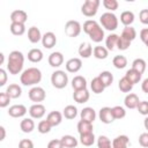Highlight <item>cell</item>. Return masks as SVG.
<instances>
[{"instance_id": "obj_29", "label": "cell", "mask_w": 148, "mask_h": 148, "mask_svg": "<svg viewBox=\"0 0 148 148\" xmlns=\"http://www.w3.org/2000/svg\"><path fill=\"white\" fill-rule=\"evenodd\" d=\"M28 59L31 62H39L43 59V52L39 49H31L28 52Z\"/></svg>"}, {"instance_id": "obj_23", "label": "cell", "mask_w": 148, "mask_h": 148, "mask_svg": "<svg viewBox=\"0 0 148 148\" xmlns=\"http://www.w3.org/2000/svg\"><path fill=\"white\" fill-rule=\"evenodd\" d=\"M46 120L51 124V126H58L61 121H62V113L59 112V111H52L47 114L46 117Z\"/></svg>"}, {"instance_id": "obj_55", "label": "cell", "mask_w": 148, "mask_h": 148, "mask_svg": "<svg viewBox=\"0 0 148 148\" xmlns=\"http://www.w3.org/2000/svg\"><path fill=\"white\" fill-rule=\"evenodd\" d=\"M141 89H142L143 92L148 94V77L142 81V83H141Z\"/></svg>"}, {"instance_id": "obj_39", "label": "cell", "mask_w": 148, "mask_h": 148, "mask_svg": "<svg viewBox=\"0 0 148 148\" xmlns=\"http://www.w3.org/2000/svg\"><path fill=\"white\" fill-rule=\"evenodd\" d=\"M112 64L116 68L118 69H123L126 67L127 65V59L125 56H116L113 59H112Z\"/></svg>"}, {"instance_id": "obj_50", "label": "cell", "mask_w": 148, "mask_h": 148, "mask_svg": "<svg viewBox=\"0 0 148 148\" xmlns=\"http://www.w3.org/2000/svg\"><path fill=\"white\" fill-rule=\"evenodd\" d=\"M18 148H34V142L30 139H22L18 142Z\"/></svg>"}, {"instance_id": "obj_56", "label": "cell", "mask_w": 148, "mask_h": 148, "mask_svg": "<svg viewBox=\"0 0 148 148\" xmlns=\"http://www.w3.org/2000/svg\"><path fill=\"white\" fill-rule=\"evenodd\" d=\"M0 131H1V138H0V140L2 141V140H5V136H6V130H5L3 126H0Z\"/></svg>"}, {"instance_id": "obj_49", "label": "cell", "mask_w": 148, "mask_h": 148, "mask_svg": "<svg viewBox=\"0 0 148 148\" xmlns=\"http://www.w3.org/2000/svg\"><path fill=\"white\" fill-rule=\"evenodd\" d=\"M139 143L141 147H145V148H148V132H145V133H141L140 136H139Z\"/></svg>"}, {"instance_id": "obj_24", "label": "cell", "mask_w": 148, "mask_h": 148, "mask_svg": "<svg viewBox=\"0 0 148 148\" xmlns=\"http://www.w3.org/2000/svg\"><path fill=\"white\" fill-rule=\"evenodd\" d=\"M92 123L90 121H86V120H80L77 123V132L79 134H88V133H92Z\"/></svg>"}, {"instance_id": "obj_33", "label": "cell", "mask_w": 148, "mask_h": 148, "mask_svg": "<svg viewBox=\"0 0 148 148\" xmlns=\"http://www.w3.org/2000/svg\"><path fill=\"white\" fill-rule=\"evenodd\" d=\"M120 36L132 43V40H134L135 37H136V31H135V29L133 27H125L123 29V32H121Z\"/></svg>"}, {"instance_id": "obj_47", "label": "cell", "mask_w": 148, "mask_h": 148, "mask_svg": "<svg viewBox=\"0 0 148 148\" xmlns=\"http://www.w3.org/2000/svg\"><path fill=\"white\" fill-rule=\"evenodd\" d=\"M10 97L9 95L5 91V92H1L0 94V108H6L9 105V102H10Z\"/></svg>"}, {"instance_id": "obj_22", "label": "cell", "mask_w": 148, "mask_h": 148, "mask_svg": "<svg viewBox=\"0 0 148 148\" xmlns=\"http://www.w3.org/2000/svg\"><path fill=\"white\" fill-rule=\"evenodd\" d=\"M72 87L75 90H82V89H87V80L81 76V75H76L73 77L72 80Z\"/></svg>"}, {"instance_id": "obj_34", "label": "cell", "mask_w": 148, "mask_h": 148, "mask_svg": "<svg viewBox=\"0 0 148 148\" xmlns=\"http://www.w3.org/2000/svg\"><path fill=\"white\" fill-rule=\"evenodd\" d=\"M98 77L101 79V81L103 82V84L105 86V88H106V87H110V86L112 84V82H113V75H112L111 72H109V71H103V72H101L99 75H98Z\"/></svg>"}, {"instance_id": "obj_15", "label": "cell", "mask_w": 148, "mask_h": 148, "mask_svg": "<svg viewBox=\"0 0 148 148\" xmlns=\"http://www.w3.org/2000/svg\"><path fill=\"white\" fill-rule=\"evenodd\" d=\"M140 101H139V97L138 95L133 94V92H130L126 95L125 99H124V104L127 109H136L138 105H139Z\"/></svg>"}, {"instance_id": "obj_43", "label": "cell", "mask_w": 148, "mask_h": 148, "mask_svg": "<svg viewBox=\"0 0 148 148\" xmlns=\"http://www.w3.org/2000/svg\"><path fill=\"white\" fill-rule=\"evenodd\" d=\"M97 147L98 148H112V143L108 136L101 135L97 139Z\"/></svg>"}, {"instance_id": "obj_40", "label": "cell", "mask_w": 148, "mask_h": 148, "mask_svg": "<svg viewBox=\"0 0 148 148\" xmlns=\"http://www.w3.org/2000/svg\"><path fill=\"white\" fill-rule=\"evenodd\" d=\"M80 142L83 146H86V147H89V146L94 145V142H95V135H94V133L81 134L80 135Z\"/></svg>"}, {"instance_id": "obj_6", "label": "cell", "mask_w": 148, "mask_h": 148, "mask_svg": "<svg viewBox=\"0 0 148 148\" xmlns=\"http://www.w3.org/2000/svg\"><path fill=\"white\" fill-rule=\"evenodd\" d=\"M99 3V0H86L81 6V13L87 17H92L97 14Z\"/></svg>"}, {"instance_id": "obj_9", "label": "cell", "mask_w": 148, "mask_h": 148, "mask_svg": "<svg viewBox=\"0 0 148 148\" xmlns=\"http://www.w3.org/2000/svg\"><path fill=\"white\" fill-rule=\"evenodd\" d=\"M46 110H45V106L40 103H36L34 105H31L29 108V114L32 119H40L44 117Z\"/></svg>"}, {"instance_id": "obj_57", "label": "cell", "mask_w": 148, "mask_h": 148, "mask_svg": "<svg viewBox=\"0 0 148 148\" xmlns=\"http://www.w3.org/2000/svg\"><path fill=\"white\" fill-rule=\"evenodd\" d=\"M143 126H145V128L148 131V116L145 118V120H143Z\"/></svg>"}, {"instance_id": "obj_38", "label": "cell", "mask_w": 148, "mask_h": 148, "mask_svg": "<svg viewBox=\"0 0 148 148\" xmlns=\"http://www.w3.org/2000/svg\"><path fill=\"white\" fill-rule=\"evenodd\" d=\"M10 32L15 36H22L25 32V25L23 23H12Z\"/></svg>"}, {"instance_id": "obj_17", "label": "cell", "mask_w": 148, "mask_h": 148, "mask_svg": "<svg viewBox=\"0 0 148 148\" xmlns=\"http://www.w3.org/2000/svg\"><path fill=\"white\" fill-rule=\"evenodd\" d=\"M42 37L43 36L40 34V30L37 27H30L29 28V30H28V39L32 44H36L39 40H42Z\"/></svg>"}, {"instance_id": "obj_2", "label": "cell", "mask_w": 148, "mask_h": 148, "mask_svg": "<svg viewBox=\"0 0 148 148\" xmlns=\"http://www.w3.org/2000/svg\"><path fill=\"white\" fill-rule=\"evenodd\" d=\"M24 64V56L21 51H12L7 60V69L10 74H20Z\"/></svg>"}, {"instance_id": "obj_13", "label": "cell", "mask_w": 148, "mask_h": 148, "mask_svg": "<svg viewBox=\"0 0 148 148\" xmlns=\"http://www.w3.org/2000/svg\"><path fill=\"white\" fill-rule=\"evenodd\" d=\"M57 43V37L52 31H47L42 37V44L45 49H52Z\"/></svg>"}, {"instance_id": "obj_26", "label": "cell", "mask_w": 148, "mask_h": 148, "mask_svg": "<svg viewBox=\"0 0 148 148\" xmlns=\"http://www.w3.org/2000/svg\"><path fill=\"white\" fill-rule=\"evenodd\" d=\"M6 92L9 95L10 98H18V97L22 95V89H21V87H20L18 84L12 83V84H9V86L7 87Z\"/></svg>"}, {"instance_id": "obj_30", "label": "cell", "mask_w": 148, "mask_h": 148, "mask_svg": "<svg viewBox=\"0 0 148 148\" xmlns=\"http://www.w3.org/2000/svg\"><path fill=\"white\" fill-rule=\"evenodd\" d=\"M141 75L142 74H140L139 72H136L135 69H133V68H131V69H128L127 72H126V74H125V77L134 86L135 83H138L140 80H141Z\"/></svg>"}, {"instance_id": "obj_25", "label": "cell", "mask_w": 148, "mask_h": 148, "mask_svg": "<svg viewBox=\"0 0 148 148\" xmlns=\"http://www.w3.org/2000/svg\"><path fill=\"white\" fill-rule=\"evenodd\" d=\"M80 116H81V119H82V120L92 123V121L95 120V118H96V112H95V110H94L92 108H89V106H88V108L82 109Z\"/></svg>"}, {"instance_id": "obj_1", "label": "cell", "mask_w": 148, "mask_h": 148, "mask_svg": "<svg viewBox=\"0 0 148 148\" xmlns=\"http://www.w3.org/2000/svg\"><path fill=\"white\" fill-rule=\"evenodd\" d=\"M83 31L90 37V39L95 43H99L104 38V30L95 20H87L83 23Z\"/></svg>"}, {"instance_id": "obj_37", "label": "cell", "mask_w": 148, "mask_h": 148, "mask_svg": "<svg viewBox=\"0 0 148 148\" xmlns=\"http://www.w3.org/2000/svg\"><path fill=\"white\" fill-rule=\"evenodd\" d=\"M62 116L66 118V119H74L76 116H77V109L74 106V105H67L65 109H64V112H62Z\"/></svg>"}, {"instance_id": "obj_54", "label": "cell", "mask_w": 148, "mask_h": 148, "mask_svg": "<svg viewBox=\"0 0 148 148\" xmlns=\"http://www.w3.org/2000/svg\"><path fill=\"white\" fill-rule=\"evenodd\" d=\"M7 82V72L3 68H0V87L5 86Z\"/></svg>"}, {"instance_id": "obj_42", "label": "cell", "mask_w": 148, "mask_h": 148, "mask_svg": "<svg viewBox=\"0 0 148 148\" xmlns=\"http://www.w3.org/2000/svg\"><path fill=\"white\" fill-rule=\"evenodd\" d=\"M51 128H52V126H51V124H50L47 120H40V121L38 123V126H37L38 132L42 133V134L49 133V132L51 131Z\"/></svg>"}, {"instance_id": "obj_7", "label": "cell", "mask_w": 148, "mask_h": 148, "mask_svg": "<svg viewBox=\"0 0 148 148\" xmlns=\"http://www.w3.org/2000/svg\"><path fill=\"white\" fill-rule=\"evenodd\" d=\"M81 24L80 22L75 21V20H71V21H67L66 24H65V34L68 36V37H77L80 34H81Z\"/></svg>"}, {"instance_id": "obj_4", "label": "cell", "mask_w": 148, "mask_h": 148, "mask_svg": "<svg viewBox=\"0 0 148 148\" xmlns=\"http://www.w3.org/2000/svg\"><path fill=\"white\" fill-rule=\"evenodd\" d=\"M99 23L102 24V27L104 29H106L109 31H113L118 28V18L111 12H106V13L102 14V16L99 17Z\"/></svg>"}, {"instance_id": "obj_58", "label": "cell", "mask_w": 148, "mask_h": 148, "mask_svg": "<svg viewBox=\"0 0 148 148\" xmlns=\"http://www.w3.org/2000/svg\"><path fill=\"white\" fill-rule=\"evenodd\" d=\"M0 58H1V60H0V64L2 65V64H3V61H5V54H3V53H0Z\"/></svg>"}, {"instance_id": "obj_5", "label": "cell", "mask_w": 148, "mask_h": 148, "mask_svg": "<svg viewBox=\"0 0 148 148\" xmlns=\"http://www.w3.org/2000/svg\"><path fill=\"white\" fill-rule=\"evenodd\" d=\"M51 83L57 89H62L68 83V76L64 71H56L51 75Z\"/></svg>"}, {"instance_id": "obj_16", "label": "cell", "mask_w": 148, "mask_h": 148, "mask_svg": "<svg viewBox=\"0 0 148 148\" xmlns=\"http://www.w3.org/2000/svg\"><path fill=\"white\" fill-rule=\"evenodd\" d=\"M64 62V56L61 52H52L49 56V64L52 67H59Z\"/></svg>"}, {"instance_id": "obj_35", "label": "cell", "mask_w": 148, "mask_h": 148, "mask_svg": "<svg viewBox=\"0 0 148 148\" xmlns=\"http://www.w3.org/2000/svg\"><path fill=\"white\" fill-rule=\"evenodd\" d=\"M64 148H75L77 146V140L73 135H64L61 139Z\"/></svg>"}, {"instance_id": "obj_14", "label": "cell", "mask_w": 148, "mask_h": 148, "mask_svg": "<svg viewBox=\"0 0 148 148\" xmlns=\"http://www.w3.org/2000/svg\"><path fill=\"white\" fill-rule=\"evenodd\" d=\"M28 18V14L22 10V9H17V10H14L12 14H10V21L12 23H25Z\"/></svg>"}, {"instance_id": "obj_32", "label": "cell", "mask_w": 148, "mask_h": 148, "mask_svg": "<svg viewBox=\"0 0 148 148\" xmlns=\"http://www.w3.org/2000/svg\"><path fill=\"white\" fill-rule=\"evenodd\" d=\"M92 54L96 59H99V60H103V59H106L108 58V54H109V51L106 47L104 46H95L94 47V51H92Z\"/></svg>"}, {"instance_id": "obj_20", "label": "cell", "mask_w": 148, "mask_h": 148, "mask_svg": "<svg viewBox=\"0 0 148 148\" xmlns=\"http://www.w3.org/2000/svg\"><path fill=\"white\" fill-rule=\"evenodd\" d=\"M130 139L127 135H118L112 140V148H127Z\"/></svg>"}, {"instance_id": "obj_53", "label": "cell", "mask_w": 148, "mask_h": 148, "mask_svg": "<svg viewBox=\"0 0 148 148\" xmlns=\"http://www.w3.org/2000/svg\"><path fill=\"white\" fill-rule=\"evenodd\" d=\"M140 39L145 43V45L148 47V28H145L140 31Z\"/></svg>"}, {"instance_id": "obj_36", "label": "cell", "mask_w": 148, "mask_h": 148, "mask_svg": "<svg viewBox=\"0 0 148 148\" xmlns=\"http://www.w3.org/2000/svg\"><path fill=\"white\" fill-rule=\"evenodd\" d=\"M146 67H147L146 61L141 58H138V59L133 60V62H132V68L135 69L136 72H139L140 74H143V72L146 71Z\"/></svg>"}, {"instance_id": "obj_46", "label": "cell", "mask_w": 148, "mask_h": 148, "mask_svg": "<svg viewBox=\"0 0 148 148\" xmlns=\"http://www.w3.org/2000/svg\"><path fill=\"white\" fill-rule=\"evenodd\" d=\"M130 45H131V42L130 40L123 38L121 36H119V39H118V43H117V49L118 50L125 51V50H127L130 47Z\"/></svg>"}, {"instance_id": "obj_52", "label": "cell", "mask_w": 148, "mask_h": 148, "mask_svg": "<svg viewBox=\"0 0 148 148\" xmlns=\"http://www.w3.org/2000/svg\"><path fill=\"white\" fill-rule=\"evenodd\" d=\"M140 22L143 24H148V9H142L139 14Z\"/></svg>"}, {"instance_id": "obj_27", "label": "cell", "mask_w": 148, "mask_h": 148, "mask_svg": "<svg viewBox=\"0 0 148 148\" xmlns=\"http://www.w3.org/2000/svg\"><path fill=\"white\" fill-rule=\"evenodd\" d=\"M90 88H91L92 92H95V94H101V92L104 91L105 86L103 84V82L101 81V79H99L98 76H96V77H94V79L91 80Z\"/></svg>"}, {"instance_id": "obj_11", "label": "cell", "mask_w": 148, "mask_h": 148, "mask_svg": "<svg viewBox=\"0 0 148 148\" xmlns=\"http://www.w3.org/2000/svg\"><path fill=\"white\" fill-rule=\"evenodd\" d=\"M27 113V108L23 104H15L8 109V114L13 118H21Z\"/></svg>"}, {"instance_id": "obj_31", "label": "cell", "mask_w": 148, "mask_h": 148, "mask_svg": "<svg viewBox=\"0 0 148 148\" xmlns=\"http://www.w3.org/2000/svg\"><path fill=\"white\" fill-rule=\"evenodd\" d=\"M118 39H119V36L116 35V34H111L106 37L105 39V46L108 49V51H113L117 46V43H118Z\"/></svg>"}, {"instance_id": "obj_44", "label": "cell", "mask_w": 148, "mask_h": 148, "mask_svg": "<svg viewBox=\"0 0 148 148\" xmlns=\"http://www.w3.org/2000/svg\"><path fill=\"white\" fill-rule=\"evenodd\" d=\"M112 113H113V117L114 119H123L125 116H126V111L123 106L120 105H116L112 108Z\"/></svg>"}, {"instance_id": "obj_8", "label": "cell", "mask_w": 148, "mask_h": 148, "mask_svg": "<svg viewBox=\"0 0 148 148\" xmlns=\"http://www.w3.org/2000/svg\"><path fill=\"white\" fill-rule=\"evenodd\" d=\"M29 98H30V101L31 102H35V104L36 103H39V102H43L44 99H45V97H46V92H45V90L42 88V87H38V86H36V87H32L30 90H29Z\"/></svg>"}, {"instance_id": "obj_21", "label": "cell", "mask_w": 148, "mask_h": 148, "mask_svg": "<svg viewBox=\"0 0 148 148\" xmlns=\"http://www.w3.org/2000/svg\"><path fill=\"white\" fill-rule=\"evenodd\" d=\"M92 46L90 45V43H88V42H83V43H81V45L79 46V54H80V57L81 58H84V59H87V58H89L91 54H92Z\"/></svg>"}, {"instance_id": "obj_19", "label": "cell", "mask_w": 148, "mask_h": 148, "mask_svg": "<svg viewBox=\"0 0 148 148\" xmlns=\"http://www.w3.org/2000/svg\"><path fill=\"white\" fill-rule=\"evenodd\" d=\"M20 128L23 133H31L35 130V121L32 118H23L20 123Z\"/></svg>"}, {"instance_id": "obj_28", "label": "cell", "mask_w": 148, "mask_h": 148, "mask_svg": "<svg viewBox=\"0 0 148 148\" xmlns=\"http://www.w3.org/2000/svg\"><path fill=\"white\" fill-rule=\"evenodd\" d=\"M120 22L125 27H131V24L134 22V14H133V12H130V10L123 12L121 15H120Z\"/></svg>"}, {"instance_id": "obj_10", "label": "cell", "mask_w": 148, "mask_h": 148, "mask_svg": "<svg viewBox=\"0 0 148 148\" xmlns=\"http://www.w3.org/2000/svg\"><path fill=\"white\" fill-rule=\"evenodd\" d=\"M98 117H99V120L102 123H104V124H111L114 120V117H113V113H112V108H109V106L102 108L99 110Z\"/></svg>"}, {"instance_id": "obj_45", "label": "cell", "mask_w": 148, "mask_h": 148, "mask_svg": "<svg viewBox=\"0 0 148 148\" xmlns=\"http://www.w3.org/2000/svg\"><path fill=\"white\" fill-rule=\"evenodd\" d=\"M103 6H104L106 9H109V10L113 12V10L118 9L119 3H118V1H117V0H103Z\"/></svg>"}, {"instance_id": "obj_41", "label": "cell", "mask_w": 148, "mask_h": 148, "mask_svg": "<svg viewBox=\"0 0 148 148\" xmlns=\"http://www.w3.org/2000/svg\"><path fill=\"white\" fill-rule=\"evenodd\" d=\"M118 87H119L120 91H123V92H130V91L132 90V88H133V84L124 76V77H121V79L119 80Z\"/></svg>"}, {"instance_id": "obj_18", "label": "cell", "mask_w": 148, "mask_h": 148, "mask_svg": "<svg viewBox=\"0 0 148 148\" xmlns=\"http://www.w3.org/2000/svg\"><path fill=\"white\" fill-rule=\"evenodd\" d=\"M90 97V94L87 89H82V90H75L74 94H73V98L76 103H86Z\"/></svg>"}, {"instance_id": "obj_3", "label": "cell", "mask_w": 148, "mask_h": 148, "mask_svg": "<svg viewBox=\"0 0 148 148\" xmlns=\"http://www.w3.org/2000/svg\"><path fill=\"white\" fill-rule=\"evenodd\" d=\"M42 80V72L36 67H30L22 72L20 81L23 86H35Z\"/></svg>"}, {"instance_id": "obj_12", "label": "cell", "mask_w": 148, "mask_h": 148, "mask_svg": "<svg viewBox=\"0 0 148 148\" xmlns=\"http://www.w3.org/2000/svg\"><path fill=\"white\" fill-rule=\"evenodd\" d=\"M66 69L69 73H77L82 67V61L80 58H71L66 61Z\"/></svg>"}, {"instance_id": "obj_48", "label": "cell", "mask_w": 148, "mask_h": 148, "mask_svg": "<svg viewBox=\"0 0 148 148\" xmlns=\"http://www.w3.org/2000/svg\"><path fill=\"white\" fill-rule=\"evenodd\" d=\"M138 111L142 116H148V102L147 101H141L138 105Z\"/></svg>"}, {"instance_id": "obj_51", "label": "cell", "mask_w": 148, "mask_h": 148, "mask_svg": "<svg viewBox=\"0 0 148 148\" xmlns=\"http://www.w3.org/2000/svg\"><path fill=\"white\" fill-rule=\"evenodd\" d=\"M47 148H64L60 139H53L47 143Z\"/></svg>"}]
</instances>
